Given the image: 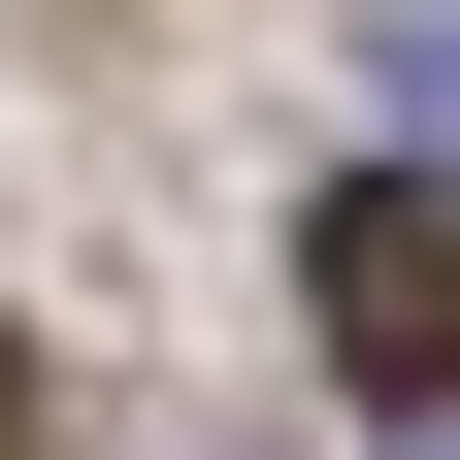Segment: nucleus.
I'll return each instance as SVG.
<instances>
[{"mask_svg": "<svg viewBox=\"0 0 460 460\" xmlns=\"http://www.w3.org/2000/svg\"><path fill=\"white\" fill-rule=\"evenodd\" d=\"M296 296H329L362 394H460V164H362V198L296 230Z\"/></svg>", "mask_w": 460, "mask_h": 460, "instance_id": "obj_1", "label": "nucleus"}, {"mask_svg": "<svg viewBox=\"0 0 460 460\" xmlns=\"http://www.w3.org/2000/svg\"><path fill=\"white\" fill-rule=\"evenodd\" d=\"M428 99H460V0H428Z\"/></svg>", "mask_w": 460, "mask_h": 460, "instance_id": "obj_2", "label": "nucleus"}]
</instances>
